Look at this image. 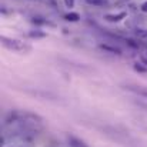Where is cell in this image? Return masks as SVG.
<instances>
[{
    "label": "cell",
    "mask_w": 147,
    "mask_h": 147,
    "mask_svg": "<svg viewBox=\"0 0 147 147\" xmlns=\"http://www.w3.org/2000/svg\"><path fill=\"white\" fill-rule=\"evenodd\" d=\"M0 42H1V46L6 47L7 50L20 51V53H24V51L32 50V47H30L29 45H26L24 42H22V40H19V39H11V37H7V36H1Z\"/></svg>",
    "instance_id": "cell-1"
},
{
    "label": "cell",
    "mask_w": 147,
    "mask_h": 147,
    "mask_svg": "<svg viewBox=\"0 0 147 147\" xmlns=\"http://www.w3.org/2000/svg\"><path fill=\"white\" fill-rule=\"evenodd\" d=\"M124 89H126V90H129V92H131V93H134V94H137V96H142V97L147 98V87L127 84V86H124Z\"/></svg>",
    "instance_id": "cell-2"
},
{
    "label": "cell",
    "mask_w": 147,
    "mask_h": 147,
    "mask_svg": "<svg viewBox=\"0 0 147 147\" xmlns=\"http://www.w3.org/2000/svg\"><path fill=\"white\" fill-rule=\"evenodd\" d=\"M126 16H127L126 11H120L117 14H106L104 16V20L109 22V23H120L123 19H126Z\"/></svg>",
    "instance_id": "cell-3"
},
{
    "label": "cell",
    "mask_w": 147,
    "mask_h": 147,
    "mask_svg": "<svg viewBox=\"0 0 147 147\" xmlns=\"http://www.w3.org/2000/svg\"><path fill=\"white\" fill-rule=\"evenodd\" d=\"M26 93L29 94H33V96H37V97L42 98H49V100H56V96L53 93H49V92H39V90H26Z\"/></svg>",
    "instance_id": "cell-4"
},
{
    "label": "cell",
    "mask_w": 147,
    "mask_h": 147,
    "mask_svg": "<svg viewBox=\"0 0 147 147\" xmlns=\"http://www.w3.org/2000/svg\"><path fill=\"white\" fill-rule=\"evenodd\" d=\"M98 49L104 50V51H107V53H110V54H117V56H121V54H123L121 50L119 49V47L110 46V45H106V43H100V45H98Z\"/></svg>",
    "instance_id": "cell-5"
},
{
    "label": "cell",
    "mask_w": 147,
    "mask_h": 147,
    "mask_svg": "<svg viewBox=\"0 0 147 147\" xmlns=\"http://www.w3.org/2000/svg\"><path fill=\"white\" fill-rule=\"evenodd\" d=\"M27 36H29L30 39H45V37H47V33L43 32V30L36 29V30H30Z\"/></svg>",
    "instance_id": "cell-6"
},
{
    "label": "cell",
    "mask_w": 147,
    "mask_h": 147,
    "mask_svg": "<svg viewBox=\"0 0 147 147\" xmlns=\"http://www.w3.org/2000/svg\"><path fill=\"white\" fill-rule=\"evenodd\" d=\"M64 20L66 22H70V23H77L80 20V14L76 13V11H69L64 14Z\"/></svg>",
    "instance_id": "cell-7"
},
{
    "label": "cell",
    "mask_w": 147,
    "mask_h": 147,
    "mask_svg": "<svg viewBox=\"0 0 147 147\" xmlns=\"http://www.w3.org/2000/svg\"><path fill=\"white\" fill-rule=\"evenodd\" d=\"M134 34L139 37V39H147V29H142V27H137L134 30Z\"/></svg>",
    "instance_id": "cell-8"
},
{
    "label": "cell",
    "mask_w": 147,
    "mask_h": 147,
    "mask_svg": "<svg viewBox=\"0 0 147 147\" xmlns=\"http://www.w3.org/2000/svg\"><path fill=\"white\" fill-rule=\"evenodd\" d=\"M133 69H134V70H136L137 73H142V74H144V73H147V67H146V66H143L142 63H134Z\"/></svg>",
    "instance_id": "cell-9"
},
{
    "label": "cell",
    "mask_w": 147,
    "mask_h": 147,
    "mask_svg": "<svg viewBox=\"0 0 147 147\" xmlns=\"http://www.w3.org/2000/svg\"><path fill=\"white\" fill-rule=\"evenodd\" d=\"M32 22H33L34 24H39V26H43V24H45V26H46V24H47V26H53V23H50L47 20H42L40 17H34Z\"/></svg>",
    "instance_id": "cell-10"
},
{
    "label": "cell",
    "mask_w": 147,
    "mask_h": 147,
    "mask_svg": "<svg viewBox=\"0 0 147 147\" xmlns=\"http://www.w3.org/2000/svg\"><path fill=\"white\" fill-rule=\"evenodd\" d=\"M126 45H129L130 47H133V49H139L140 47V45L139 43H136L134 40H131V39H126Z\"/></svg>",
    "instance_id": "cell-11"
},
{
    "label": "cell",
    "mask_w": 147,
    "mask_h": 147,
    "mask_svg": "<svg viewBox=\"0 0 147 147\" xmlns=\"http://www.w3.org/2000/svg\"><path fill=\"white\" fill-rule=\"evenodd\" d=\"M74 3H76V0H64V4H66V7H69V9H73V7H74Z\"/></svg>",
    "instance_id": "cell-12"
},
{
    "label": "cell",
    "mask_w": 147,
    "mask_h": 147,
    "mask_svg": "<svg viewBox=\"0 0 147 147\" xmlns=\"http://www.w3.org/2000/svg\"><path fill=\"white\" fill-rule=\"evenodd\" d=\"M140 10H142L143 13H147V0L142 3V6H140Z\"/></svg>",
    "instance_id": "cell-13"
},
{
    "label": "cell",
    "mask_w": 147,
    "mask_h": 147,
    "mask_svg": "<svg viewBox=\"0 0 147 147\" xmlns=\"http://www.w3.org/2000/svg\"><path fill=\"white\" fill-rule=\"evenodd\" d=\"M51 1H54V0H51Z\"/></svg>",
    "instance_id": "cell-14"
}]
</instances>
